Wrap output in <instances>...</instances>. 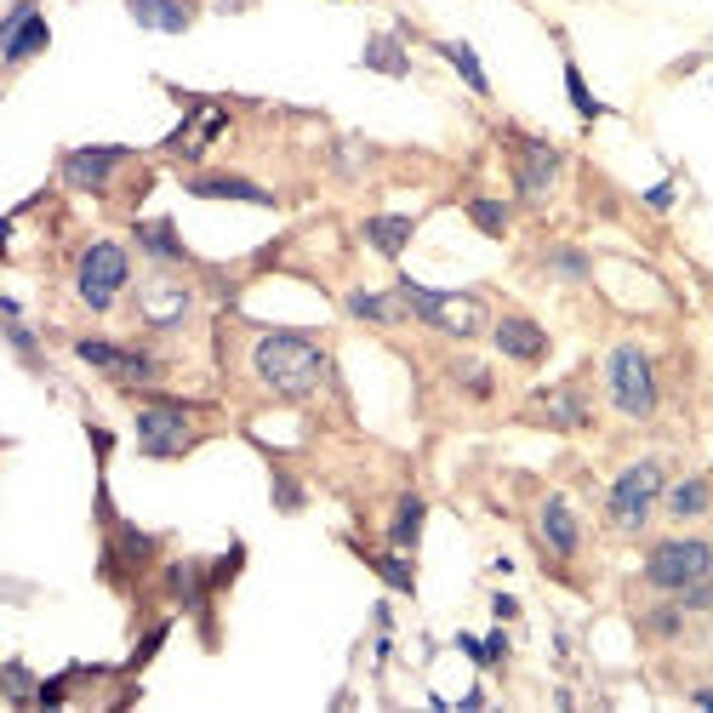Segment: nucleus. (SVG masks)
<instances>
[{"label":"nucleus","mask_w":713,"mask_h":713,"mask_svg":"<svg viewBox=\"0 0 713 713\" xmlns=\"http://www.w3.org/2000/svg\"><path fill=\"white\" fill-rule=\"evenodd\" d=\"M251 371L280 400H309L325 383V348L302 331H263L251 343Z\"/></svg>","instance_id":"f257e3e1"},{"label":"nucleus","mask_w":713,"mask_h":713,"mask_svg":"<svg viewBox=\"0 0 713 713\" xmlns=\"http://www.w3.org/2000/svg\"><path fill=\"white\" fill-rule=\"evenodd\" d=\"M400 302L423 325H435L440 337H456V343L479 337V325H486V302H479L474 292H428V286H417V280H400Z\"/></svg>","instance_id":"f03ea898"},{"label":"nucleus","mask_w":713,"mask_h":713,"mask_svg":"<svg viewBox=\"0 0 713 713\" xmlns=\"http://www.w3.org/2000/svg\"><path fill=\"white\" fill-rule=\"evenodd\" d=\"M605 389H610V405H617L622 417H633V423L656 417L662 389H656L651 354H645L640 343H617V348H610V360H605Z\"/></svg>","instance_id":"7ed1b4c3"},{"label":"nucleus","mask_w":713,"mask_h":713,"mask_svg":"<svg viewBox=\"0 0 713 713\" xmlns=\"http://www.w3.org/2000/svg\"><path fill=\"white\" fill-rule=\"evenodd\" d=\"M662 491H668V474H662L656 456H645V463H628V468L617 474V486H610V497H605L610 525L628 531V537H633V531H645Z\"/></svg>","instance_id":"20e7f679"},{"label":"nucleus","mask_w":713,"mask_h":713,"mask_svg":"<svg viewBox=\"0 0 713 713\" xmlns=\"http://www.w3.org/2000/svg\"><path fill=\"white\" fill-rule=\"evenodd\" d=\"M713 577V548L702 537H668L645 554V582L662 594H685Z\"/></svg>","instance_id":"39448f33"},{"label":"nucleus","mask_w":713,"mask_h":713,"mask_svg":"<svg viewBox=\"0 0 713 713\" xmlns=\"http://www.w3.org/2000/svg\"><path fill=\"white\" fill-rule=\"evenodd\" d=\"M126 280H132V258H126V246L115 240H97L81 251V269H74V292L92 314H109L115 297L126 292Z\"/></svg>","instance_id":"423d86ee"},{"label":"nucleus","mask_w":713,"mask_h":713,"mask_svg":"<svg viewBox=\"0 0 713 713\" xmlns=\"http://www.w3.org/2000/svg\"><path fill=\"white\" fill-rule=\"evenodd\" d=\"M559 171H566V155L543 138H520V155H514V189L525 206H548V194L559 189Z\"/></svg>","instance_id":"0eeeda50"},{"label":"nucleus","mask_w":713,"mask_h":713,"mask_svg":"<svg viewBox=\"0 0 713 713\" xmlns=\"http://www.w3.org/2000/svg\"><path fill=\"white\" fill-rule=\"evenodd\" d=\"M138 445L143 456H183L194 445V423L183 405H143L138 412Z\"/></svg>","instance_id":"6e6552de"},{"label":"nucleus","mask_w":713,"mask_h":713,"mask_svg":"<svg viewBox=\"0 0 713 713\" xmlns=\"http://www.w3.org/2000/svg\"><path fill=\"white\" fill-rule=\"evenodd\" d=\"M189 309H194V292L183 286V280H171V274H148V280H143V292H138V314H143V325H155V331L183 325Z\"/></svg>","instance_id":"1a4fd4ad"},{"label":"nucleus","mask_w":713,"mask_h":713,"mask_svg":"<svg viewBox=\"0 0 713 713\" xmlns=\"http://www.w3.org/2000/svg\"><path fill=\"white\" fill-rule=\"evenodd\" d=\"M491 343L502 348V360H514V366L548 360V331H543L537 320H525V314H502L497 331H491Z\"/></svg>","instance_id":"9d476101"},{"label":"nucleus","mask_w":713,"mask_h":713,"mask_svg":"<svg viewBox=\"0 0 713 713\" xmlns=\"http://www.w3.org/2000/svg\"><path fill=\"white\" fill-rule=\"evenodd\" d=\"M46 40H52V29H46V17L35 12V0H17L12 17H7V69L29 63L35 52H46Z\"/></svg>","instance_id":"9b49d317"},{"label":"nucleus","mask_w":713,"mask_h":713,"mask_svg":"<svg viewBox=\"0 0 713 713\" xmlns=\"http://www.w3.org/2000/svg\"><path fill=\"white\" fill-rule=\"evenodd\" d=\"M537 537H543V548H548L554 559H577V548H582V525H577V514H571V502H566V497H548V502H543V514H537Z\"/></svg>","instance_id":"f8f14e48"},{"label":"nucleus","mask_w":713,"mask_h":713,"mask_svg":"<svg viewBox=\"0 0 713 713\" xmlns=\"http://www.w3.org/2000/svg\"><path fill=\"white\" fill-rule=\"evenodd\" d=\"M120 161H126V148H69V155H63V177H69L74 189H104Z\"/></svg>","instance_id":"ddd939ff"},{"label":"nucleus","mask_w":713,"mask_h":713,"mask_svg":"<svg viewBox=\"0 0 713 713\" xmlns=\"http://www.w3.org/2000/svg\"><path fill=\"white\" fill-rule=\"evenodd\" d=\"M412 235H417V217L412 212H377V217H366V240L383 251V258H400V251L412 246Z\"/></svg>","instance_id":"4468645a"},{"label":"nucleus","mask_w":713,"mask_h":713,"mask_svg":"<svg viewBox=\"0 0 713 713\" xmlns=\"http://www.w3.org/2000/svg\"><path fill=\"white\" fill-rule=\"evenodd\" d=\"M189 194L200 200H246V206H274V194L246 183V177H189Z\"/></svg>","instance_id":"2eb2a0df"},{"label":"nucleus","mask_w":713,"mask_h":713,"mask_svg":"<svg viewBox=\"0 0 713 713\" xmlns=\"http://www.w3.org/2000/svg\"><path fill=\"white\" fill-rule=\"evenodd\" d=\"M531 412H537L543 423H554V428H582V423H589V412H582L577 389H543Z\"/></svg>","instance_id":"dca6fc26"},{"label":"nucleus","mask_w":713,"mask_h":713,"mask_svg":"<svg viewBox=\"0 0 713 713\" xmlns=\"http://www.w3.org/2000/svg\"><path fill=\"white\" fill-rule=\"evenodd\" d=\"M423 514H428V508H423V497L417 491H405L400 497V508H394V525H389V548H417V537H423Z\"/></svg>","instance_id":"f3484780"},{"label":"nucleus","mask_w":713,"mask_h":713,"mask_svg":"<svg viewBox=\"0 0 713 713\" xmlns=\"http://www.w3.org/2000/svg\"><path fill=\"white\" fill-rule=\"evenodd\" d=\"M132 17L143 29H161V35H183L189 29V12L177 0H132Z\"/></svg>","instance_id":"a211bd4d"},{"label":"nucleus","mask_w":713,"mask_h":713,"mask_svg":"<svg viewBox=\"0 0 713 713\" xmlns=\"http://www.w3.org/2000/svg\"><path fill=\"white\" fill-rule=\"evenodd\" d=\"M662 497H668V514H674V520H697V514H708V502H713L708 479H697V474L679 479V486H668Z\"/></svg>","instance_id":"6ab92c4d"},{"label":"nucleus","mask_w":713,"mask_h":713,"mask_svg":"<svg viewBox=\"0 0 713 713\" xmlns=\"http://www.w3.org/2000/svg\"><path fill=\"white\" fill-rule=\"evenodd\" d=\"M400 292L394 297H383V292H348V314L354 320H377V325H389V320H400Z\"/></svg>","instance_id":"aec40b11"},{"label":"nucleus","mask_w":713,"mask_h":713,"mask_svg":"<svg viewBox=\"0 0 713 713\" xmlns=\"http://www.w3.org/2000/svg\"><path fill=\"white\" fill-rule=\"evenodd\" d=\"M366 69H383V74H412V58H405L400 35H371V40H366Z\"/></svg>","instance_id":"412c9836"},{"label":"nucleus","mask_w":713,"mask_h":713,"mask_svg":"<svg viewBox=\"0 0 713 713\" xmlns=\"http://www.w3.org/2000/svg\"><path fill=\"white\" fill-rule=\"evenodd\" d=\"M468 217H474L479 235H491V240H502V235H508V223H514V217H508V206H502V200H491V194L468 200Z\"/></svg>","instance_id":"4be33fe9"},{"label":"nucleus","mask_w":713,"mask_h":713,"mask_svg":"<svg viewBox=\"0 0 713 713\" xmlns=\"http://www.w3.org/2000/svg\"><path fill=\"white\" fill-rule=\"evenodd\" d=\"M138 246H143V251H155L161 263H183V246H177L171 223H143V228H138Z\"/></svg>","instance_id":"5701e85b"},{"label":"nucleus","mask_w":713,"mask_h":713,"mask_svg":"<svg viewBox=\"0 0 713 713\" xmlns=\"http://www.w3.org/2000/svg\"><path fill=\"white\" fill-rule=\"evenodd\" d=\"M440 52H445V58L456 63V74H463V81H468V86H474L479 97H486V92H491V81H486V69H479V58H474V46H463V40H445V46H440Z\"/></svg>","instance_id":"b1692460"},{"label":"nucleus","mask_w":713,"mask_h":713,"mask_svg":"<svg viewBox=\"0 0 713 713\" xmlns=\"http://www.w3.org/2000/svg\"><path fill=\"white\" fill-rule=\"evenodd\" d=\"M566 92H571V104H577L582 120H599V115H605V104L589 92V81H582V69H577V63H566Z\"/></svg>","instance_id":"393cba45"},{"label":"nucleus","mask_w":713,"mask_h":713,"mask_svg":"<svg viewBox=\"0 0 713 713\" xmlns=\"http://www.w3.org/2000/svg\"><path fill=\"white\" fill-rule=\"evenodd\" d=\"M74 354H81L86 366H97V371H115L126 348H115V343H104V337H81V343H74Z\"/></svg>","instance_id":"a878e982"},{"label":"nucleus","mask_w":713,"mask_h":713,"mask_svg":"<svg viewBox=\"0 0 713 713\" xmlns=\"http://www.w3.org/2000/svg\"><path fill=\"white\" fill-rule=\"evenodd\" d=\"M377 571L389 577V589H394V594H412V589H417V577H412V566H405V554H400V548L377 559Z\"/></svg>","instance_id":"bb28decb"},{"label":"nucleus","mask_w":713,"mask_h":713,"mask_svg":"<svg viewBox=\"0 0 713 713\" xmlns=\"http://www.w3.org/2000/svg\"><path fill=\"white\" fill-rule=\"evenodd\" d=\"M679 628H685V605H662V610H651V617H645L651 640H674Z\"/></svg>","instance_id":"cd10ccee"},{"label":"nucleus","mask_w":713,"mask_h":713,"mask_svg":"<svg viewBox=\"0 0 713 713\" xmlns=\"http://www.w3.org/2000/svg\"><path fill=\"white\" fill-rule=\"evenodd\" d=\"M548 263H554L559 274H566V280H582V274H589V263H582V251H577V246H559Z\"/></svg>","instance_id":"c85d7f7f"},{"label":"nucleus","mask_w":713,"mask_h":713,"mask_svg":"<svg viewBox=\"0 0 713 713\" xmlns=\"http://www.w3.org/2000/svg\"><path fill=\"white\" fill-rule=\"evenodd\" d=\"M456 377H463V389H468L474 400H491V371H486V366H463Z\"/></svg>","instance_id":"c756f323"},{"label":"nucleus","mask_w":713,"mask_h":713,"mask_svg":"<svg viewBox=\"0 0 713 713\" xmlns=\"http://www.w3.org/2000/svg\"><path fill=\"white\" fill-rule=\"evenodd\" d=\"M645 200H651V206H656V212H662V206H668V200H674V183H656V189H651V194H645Z\"/></svg>","instance_id":"7c9ffc66"},{"label":"nucleus","mask_w":713,"mask_h":713,"mask_svg":"<svg viewBox=\"0 0 713 713\" xmlns=\"http://www.w3.org/2000/svg\"><path fill=\"white\" fill-rule=\"evenodd\" d=\"M508 656V640H502V633H491V640H486V662H502Z\"/></svg>","instance_id":"2f4dec72"},{"label":"nucleus","mask_w":713,"mask_h":713,"mask_svg":"<svg viewBox=\"0 0 713 713\" xmlns=\"http://www.w3.org/2000/svg\"><path fill=\"white\" fill-rule=\"evenodd\" d=\"M697 702H702V708H713V685H708V691H697Z\"/></svg>","instance_id":"473e14b6"}]
</instances>
